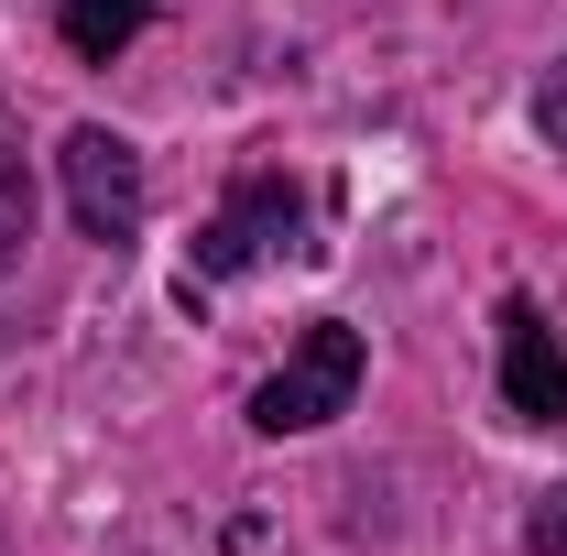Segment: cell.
Masks as SVG:
<instances>
[{"instance_id": "cell-7", "label": "cell", "mask_w": 567, "mask_h": 556, "mask_svg": "<svg viewBox=\"0 0 567 556\" xmlns=\"http://www.w3.org/2000/svg\"><path fill=\"white\" fill-rule=\"evenodd\" d=\"M524 546H535V556H567V491H546V502L524 513Z\"/></svg>"}, {"instance_id": "cell-8", "label": "cell", "mask_w": 567, "mask_h": 556, "mask_svg": "<svg viewBox=\"0 0 567 556\" xmlns=\"http://www.w3.org/2000/svg\"><path fill=\"white\" fill-rule=\"evenodd\" d=\"M535 132H546V153H567V66H546V87H535Z\"/></svg>"}, {"instance_id": "cell-2", "label": "cell", "mask_w": 567, "mask_h": 556, "mask_svg": "<svg viewBox=\"0 0 567 556\" xmlns=\"http://www.w3.org/2000/svg\"><path fill=\"white\" fill-rule=\"evenodd\" d=\"M306 251V197L284 175H240L218 218L197 229V284H229V274H262V262H295Z\"/></svg>"}, {"instance_id": "cell-6", "label": "cell", "mask_w": 567, "mask_h": 556, "mask_svg": "<svg viewBox=\"0 0 567 556\" xmlns=\"http://www.w3.org/2000/svg\"><path fill=\"white\" fill-rule=\"evenodd\" d=\"M22 240H33V164H22V132L0 110V274L22 262Z\"/></svg>"}, {"instance_id": "cell-4", "label": "cell", "mask_w": 567, "mask_h": 556, "mask_svg": "<svg viewBox=\"0 0 567 556\" xmlns=\"http://www.w3.org/2000/svg\"><path fill=\"white\" fill-rule=\"evenodd\" d=\"M502 404L524 425H567V349L546 339V317L524 295L502 306Z\"/></svg>"}, {"instance_id": "cell-1", "label": "cell", "mask_w": 567, "mask_h": 556, "mask_svg": "<svg viewBox=\"0 0 567 556\" xmlns=\"http://www.w3.org/2000/svg\"><path fill=\"white\" fill-rule=\"evenodd\" d=\"M350 393H360V328L350 317H317L306 339L284 349V371L251 393V425L262 436H306V425L350 415Z\"/></svg>"}, {"instance_id": "cell-5", "label": "cell", "mask_w": 567, "mask_h": 556, "mask_svg": "<svg viewBox=\"0 0 567 556\" xmlns=\"http://www.w3.org/2000/svg\"><path fill=\"white\" fill-rule=\"evenodd\" d=\"M142 11H153V0H66V11H55V22H66V55L76 66H110L142 33Z\"/></svg>"}, {"instance_id": "cell-3", "label": "cell", "mask_w": 567, "mask_h": 556, "mask_svg": "<svg viewBox=\"0 0 567 556\" xmlns=\"http://www.w3.org/2000/svg\"><path fill=\"white\" fill-rule=\"evenodd\" d=\"M55 164H66V208H76V229L121 251V240L142 229V208H153L142 153H132L121 132H99V121H87V132H66V153H55Z\"/></svg>"}]
</instances>
